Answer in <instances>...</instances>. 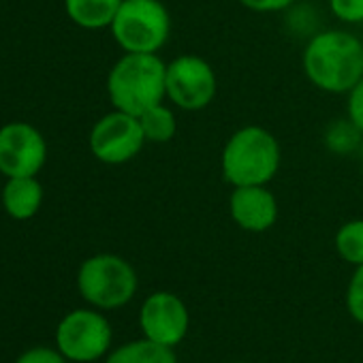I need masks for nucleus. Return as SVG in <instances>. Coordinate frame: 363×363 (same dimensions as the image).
<instances>
[{
	"label": "nucleus",
	"mask_w": 363,
	"mask_h": 363,
	"mask_svg": "<svg viewBox=\"0 0 363 363\" xmlns=\"http://www.w3.org/2000/svg\"><path fill=\"white\" fill-rule=\"evenodd\" d=\"M303 73L318 90L348 94L363 77V43L346 30H323L303 50Z\"/></svg>",
	"instance_id": "nucleus-1"
},
{
	"label": "nucleus",
	"mask_w": 363,
	"mask_h": 363,
	"mask_svg": "<svg viewBox=\"0 0 363 363\" xmlns=\"http://www.w3.org/2000/svg\"><path fill=\"white\" fill-rule=\"evenodd\" d=\"M113 109L141 116L167 99V65L156 54H124L107 75Z\"/></svg>",
	"instance_id": "nucleus-2"
},
{
	"label": "nucleus",
	"mask_w": 363,
	"mask_h": 363,
	"mask_svg": "<svg viewBox=\"0 0 363 363\" xmlns=\"http://www.w3.org/2000/svg\"><path fill=\"white\" fill-rule=\"evenodd\" d=\"M280 143L263 126L235 130L223 147V177L233 189L267 186L280 169Z\"/></svg>",
	"instance_id": "nucleus-3"
},
{
	"label": "nucleus",
	"mask_w": 363,
	"mask_h": 363,
	"mask_svg": "<svg viewBox=\"0 0 363 363\" xmlns=\"http://www.w3.org/2000/svg\"><path fill=\"white\" fill-rule=\"evenodd\" d=\"M135 267L109 252L94 255L79 265L77 289L79 295L96 310H118L126 306L137 293Z\"/></svg>",
	"instance_id": "nucleus-4"
},
{
	"label": "nucleus",
	"mask_w": 363,
	"mask_h": 363,
	"mask_svg": "<svg viewBox=\"0 0 363 363\" xmlns=\"http://www.w3.org/2000/svg\"><path fill=\"white\" fill-rule=\"evenodd\" d=\"M111 35L126 54H158L171 35V16L160 0H122Z\"/></svg>",
	"instance_id": "nucleus-5"
},
{
	"label": "nucleus",
	"mask_w": 363,
	"mask_h": 363,
	"mask_svg": "<svg viewBox=\"0 0 363 363\" xmlns=\"http://www.w3.org/2000/svg\"><path fill=\"white\" fill-rule=\"evenodd\" d=\"M113 340L109 320L94 308H77L62 316L56 327V348L75 363L103 359Z\"/></svg>",
	"instance_id": "nucleus-6"
},
{
	"label": "nucleus",
	"mask_w": 363,
	"mask_h": 363,
	"mask_svg": "<svg viewBox=\"0 0 363 363\" xmlns=\"http://www.w3.org/2000/svg\"><path fill=\"white\" fill-rule=\"evenodd\" d=\"M216 73L208 60L182 54L167 65V99L184 111H201L216 96Z\"/></svg>",
	"instance_id": "nucleus-7"
},
{
	"label": "nucleus",
	"mask_w": 363,
	"mask_h": 363,
	"mask_svg": "<svg viewBox=\"0 0 363 363\" xmlns=\"http://www.w3.org/2000/svg\"><path fill=\"white\" fill-rule=\"evenodd\" d=\"M88 143L96 160L105 164H124L133 160L147 141L137 116L113 109L111 113L96 120Z\"/></svg>",
	"instance_id": "nucleus-8"
},
{
	"label": "nucleus",
	"mask_w": 363,
	"mask_h": 363,
	"mask_svg": "<svg viewBox=\"0 0 363 363\" xmlns=\"http://www.w3.org/2000/svg\"><path fill=\"white\" fill-rule=\"evenodd\" d=\"M48 160V143L28 122L0 126V173L5 177L37 175Z\"/></svg>",
	"instance_id": "nucleus-9"
},
{
	"label": "nucleus",
	"mask_w": 363,
	"mask_h": 363,
	"mask_svg": "<svg viewBox=\"0 0 363 363\" xmlns=\"http://www.w3.org/2000/svg\"><path fill=\"white\" fill-rule=\"evenodd\" d=\"M139 327L143 337L175 348L186 337L191 327V312L175 293L156 291L145 297L139 310Z\"/></svg>",
	"instance_id": "nucleus-10"
},
{
	"label": "nucleus",
	"mask_w": 363,
	"mask_h": 363,
	"mask_svg": "<svg viewBox=\"0 0 363 363\" xmlns=\"http://www.w3.org/2000/svg\"><path fill=\"white\" fill-rule=\"evenodd\" d=\"M233 223L250 233H263L278 220V201L267 186H238L229 197Z\"/></svg>",
	"instance_id": "nucleus-11"
},
{
	"label": "nucleus",
	"mask_w": 363,
	"mask_h": 363,
	"mask_svg": "<svg viewBox=\"0 0 363 363\" xmlns=\"http://www.w3.org/2000/svg\"><path fill=\"white\" fill-rule=\"evenodd\" d=\"M43 206V186L37 175L7 177L3 189V208L16 220H30Z\"/></svg>",
	"instance_id": "nucleus-12"
},
{
	"label": "nucleus",
	"mask_w": 363,
	"mask_h": 363,
	"mask_svg": "<svg viewBox=\"0 0 363 363\" xmlns=\"http://www.w3.org/2000/svg\"><path fill=\"white\" fill-rule=\"evenodd\" d=\"M122 0H65V11L73 24L86 30L109 28Z\"/></svg>",
	"instance_id": "nucleus-13"
},
{
	"label": "nucleus",
	"mask_w": 363,
	"mask_h": 363,
	"mask_svg": "<svg viewBox=\"0 0 363 363\" xmlns=\"http://www.w3.org/2000/svg\"><path fill=\"white\" fill-rule=\"evenodd\" d=\"M105 363H177V359L173 348L141 337L107 352Z\"/></svg>",
	"instance_id": "nucleus-14"
},
{
	"label": "nucleus",
	"mask_w": 363,
	"mask_h": 363,
	"mask_svg": "<svg viewBox=\"0 0 363 363\" xmlns=\"http://www.w3.org/2000/svg\"><path fill=\"white\" fill-rule=\"evenodd\" d=\"M139 124L147 143H169L177 130V120L173 109H169L162 103L143 111L139 116Z\"/></svg>",
	"instance_id": "nucleus-15"
},
{
	"label": "nucleus",
	"mask_w": 363,
	"mask_h": 363,
	"mask_svg": "<svg viewBox=\"0 0 363 363\" xmlns=\"http://www.w3.org/2000/svg\"><path fill=\"white\" fill-rule=\"evenodd\" d=\"M361 143H363V133L352 124L348 116L344 120H333L325 128V145L329 152L337 156H348L359 152Z\"/></svg>",
	"instance_id": "nucleus-16"
},
{
	"label": "nucleus",
	"mask_w": 363,
	"mask_h": 363,
	"mask_svg": "<svg viewBox=\"0 0 363 363\" xmlns=\"http://www.w3.org/2000/svg\"><path fill=\"white\" fill-rule=\"evenodd\" d=\"M335 250L340 259L359 267L363 265V220H348L335 233Z\"/></svg>",
	"instance_id": "nucleus-17"
},
{
	"label": "nucleus",
	"mask_w": 363,
	"mask_h": 363,
	"mask_svg": "<svg viewBox=\"0 0 363 363\" xmlns=\"http://www.w3.org/2000/svg\"><path fill=\"white\" fill-rule=\"evenodd\" d=\"M346 308L348 314L363 325V265L354 267V274L346 289Z\"/></svg>",
	"instance_id": "nucleus-18"
},
{
	"label": "nucleus",
	"mask_w": 363,
	"mask_h": 363,
	"mask_svg": "<svg viewBox=\"0 0 363 363\" xmlns=\"http://www.w3.org/2000/svg\"><path fill=\"white\" fill-rule=\"evenodd\" d=\"M329 9L344 24L363 22V0H329Z\"/></svg>",
	"instance_id": "nucleus-19"
},
{
	"label": "nucleus",
	"mask_w": 363,
	"mask_h": 363,
	"mask_svg": "<svg viewBox=\"0 0 363 363\" xmlns=\"http://www.w3.org/2000/svg\"><path fill=\"white\" fill-rule=\"evenodd\" d=\"M16 363H69V359L58 350V348H50V346H35L24 350Z\"/></svg>",
	"instance_id": "nucleus-20"
},
{
	"label": "nucleus",
	"mask_w": 363,
	"mask_h": 363,
	"mask_svg": "<svg viewBox=\"0 0 363 363\" xmlns=\"http://www.w3.org/2000/svg\"><path fill=\"white\" fill-rule=\"evenodd\" d=\"M346 116L352 120V124L363 133V77L357 82V86L348 92V107Z\"/></svg>",
	"instance_id": "nucleus-21"
},
{
	"label": "nucleus",
	"mask_w": 363,
	"mask_h": 363,
	"mask_svg": "<svg viewBox=\"0 0 363 363\" xmlns=\"http://www.w3.org/2000/svg\"><path fill=\"white\" fill-rule=\"evenodd\" d=\"M238 3L257 13H276L295 5V0H238Z\"/></svg>",
	"instance_id": "nucleus-22"
},
{
	"label": "nucleus",
	"mask_w": 363,
	"mask_h": 363,
	"mask_svg": "<svg viewBox=\"0 0 363 363\" xmlns=\"http://www.w3.org/2000/svg\"><path fill=\"white\" fill-rule=\"evenodd\" d=\"M357 154H359V158H361V164H363V143H361V147H359V152H357Z\"/></svg>",
	"instance_id": "nucleus-23"
},
{
	"label": "nucleus",
	"mask_w": 363,
	"mask_h": 363,
	"mask_svg": "<svg viewBox=\"0 0 363 363\" xmlns=\"http://www.w3.org/2000/svg\"><path fill=\"white\" fill-rule=\"evenodd\" d=\"M231 363H250V361H231Z\"/></svg>",
	"instance_id": "nucleus-24"
}]
</instances>
